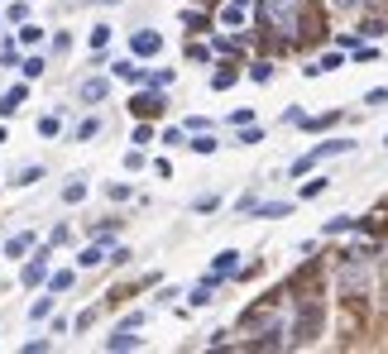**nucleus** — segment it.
<instances>
[{
    "label": "nucleus",
    "mask_w": 388,
    "mask_h": 354,
    "mask_svg": "<svg viewBox=\"0 0 388 354\" xmlns=\"http://www.w3.org/2000/svg\"><path fill=\"white\" fill-rule=\"evenodd\" d=\"M321 321H326V302H321V297H307L302 311H297V321H292V331H288V345L292 350L312 345V340L321 335Z\"/></svg>",
    "instance_id": "nucleus-1"
},
{
    "label": "nucleus",
    "mask_w": 388,
    "mask_h": 354,
    "mask_svg": "<svg viewBox=\"0 0 388 354\" xmlns=\"http://www.w3.org/2000/svg\"><path fill=\"white\" fill-rule=\"evenodd\" d=\"M336 282H340V292H345L350 302H365V297H369V264H365V254H345Z\"/></svg>",
    "instance_id": "nucleus-2"
},
{
    "label": "nucleus",
    "mask_w": 388,
    "mask_h": 354,
    "mask_svg": "<svg viewBox=\"0 0 388 354\" xmlns=\"http://www.w3.org/2000/svg\"><path fill=\"white\" fill-rule=\"evenodd\" d=\"M297 14H302V0H264V19L274 29H283V34L297 24Z\"/></svg>",
    "instance_id": "nucleus-3"
},
{
    "label": "nucleus",
    "mask_w": 388,
    "mask_h": 354,
    "mask_svg": "<svg viewBox=\"0 0 388 354\" xmlns=\"http://www.w3.org/2000/svg\"><path fill=\"white\" fill-rule=\"evenodd\" d=\"M163 105H168V101H163L159 91H144V96L130 101V115H134V120H154V115H163Z\"/></svg>",
    "instance_id": "nucleus-4"
},
{
    "label": "nucleus",
    "mask_w": 388,
    "mask_h": 354,
    "mask_svg": "<svg viewBox=\"0 0 388 354\" xmlns=\"http://www.w3.org/2000/svg\"><path fill=\"white\" fill-rule=\"evenodd\" d=\"M130 48H134V58H154V53H163V34H154V29H134Z\"/></svg>",
    "instance_id": "nucleus-5"
},
{
    "label": "nucleus",
    "mask_w": 388,
    "mask_h": 354,
    "mask_svg": "<svg viewBox=\"0 0 388 354\" xmlns=\"http://www.w3.org/2000/svg\"><path fill=\"white\" fill-rule=\"evenodd\" d=\"M235 268H240V254H235V249H221V254L211 259V282H221V278H230Z\"/></svg>",
    "instance_id": "nucleus-6"
},
{
    "label": "nucleus",
    "mask_w": 388,
    "mask_h": 354,
    "mask_svg": "<svg viewBox=\"0 0 388 354\" xmlns=\"http://www.w3.org/2000/svg\"><path fill=\"white\" fill-rule=\"evenodd\" d=\"M24 101H29V87H10L5 96H0V115H14Z\"/></svg>",
    "instance_id": "nucleus-7"
},
{
    "label": "nucleus",
    "mask_w": 388,
    "mask_h": 354,
    "mask_svg": "<svg viewBox=\"0 0 388 354\" xmlns=\"http://www.w3.org/2000/svg\"><path fill=\"white\" fill-rule=\"evenodd\" d=\"M43 278H48V254H39V259H29V264H24V282H29V287H34V282H43Z\"/></svg>",
    "instance_id": "nucleus-8"
},
{
    "label": "nucleus",
    "mask_w": 388,
    "mask_h": 354,
    "mask_svg": "<svg viewBox=\"0 0 388 354\" xmlns=\"http://www.w3.org/2000/svg\"><path fill=\"white\" fill-rule=\"evenodd\" d=\"M355 149V139H326V144H316L312 149V158H326V154H350Z\"/></svg>",
    "instance_id": "nucleus-9"
},
{
    "label": "nucleus",
    "mask_w": 388,
    "mask_h": 354,
    "mask_svg": "<svg viewBox=\"0 0 388 354\" xmlns=\"http://www.w3.org/2000/svg\"><path fill=\"white\" fill-rule=\"evenodd\" d=\"M105 91H110V82H105V77H92V82H82V101L96 105V101H105Z\"/></svg>",
    "instance_id": "nucleus-10"
},
{
    "label": "nucleus",
    "mask_w": 388,
    "mask_h": 354,
    "mask_svg": "<svg viewBox=\"0 0 388 354\" xmlns=\"http://www.w3.org/2000/svg\"><path fill=\"white\" fill-rule=\"evenodd\" d=\"M245 10H249V5H240V0H230V5L221 10V24H230V29H240V24H245Z\"/></svg>",
    "instance_id": "nucleus-11"
},
{
    "label": "nucleus",
    "mask_w": 388,
    "mask_h": 354,
    "mask_svg": "<svg viewBox=\"0 0 388 354\" xmlns=\"http://www.w3.org/2000/svg\"><path fill=\"white\" fill-rule=\"evenodd\" d=\"M134 345H139V335H130V326H120V331L105 340V350H134Z\"/></svg>",
    "instance_id": "nucleus-12"
},
{
    "label": "nucleus",
    "mask_w": 388,
    "mask_h": 354,
    "mask_svg": "<svg viewBox=\"0 0 388 354\" xmlns=\"http://www.w3.org/2000/svg\"><path fill=\"white\" fill-rule=\"evenodd\" d=\"M235 82H240V67H221V72H211V87H216V91H230Z\"/></svg>",
    "instance_id": "nucleus-13"
},
{
    "label": "nucleus",
    "mask_w": 388,
    "mask_h": 354,
    "mask_svg": "<svg viewBox=\"0 0 388 354\" xmlns=\"http://www.w3.org/2000/svg\"><path fill=\"white\" fill-rule=\"evenodd\" d=\"M29 249H34V235H14V240L5 244V254H10V259H19V254H29Z\"/></svg>",
    "instance_id": "nucleus-14"
},
{
    "label": "nucleus",
    "mask_w": 388,
    "mask_h": 354,
    "mask_svg": "<svg viewBox=\"0 0 388 354\" xmlns=\"http://www.w3.org/2000/svg\"><path fill=\"white\" fill-rule=\"evenodd\" d=\"M288 201H254V216H288Z\"/></svg>",
    "instance_id": "nucleus-15"
},
{
    "label": "nucleus",
    "mask_w": 388,
    "mask_h": 354,
    "mask_svg": "<svg viewBox=\"0 0 388 354\" xmlns=\"http://www.w3.org/2000/svg\"><path fill=\"white\" fill-rule=\"evenodd\" d=\"M388 34V19H365L360 24V39H384Z\"/></svg>",
    "instance_id": "nucleus-16"
},
{
    "label": "nucleus",
    "mask_w": 388,
    "mask_h": 354,
    "mask_svg": "<svg viewBox=\"0 0 388 354\" xmlns=\"http://www.w3.org/2000/svg\"><path fill=\"white\" fill-rule=\"evenodd\" d=\"M326 187H331V177H312V182L302 187V201H316V196H321Z\"/></svg>",
    "instance_id": "nucleus-17"
},
{
    "label": "nucleus",
    "mask_w": 388,
    "mask_h": 354,
    "mask_svg": "<svg viewBox=\"0 0 388 354\" xmlns=\"http://www.w3.org/2000/svg\"><path fill=\"white\" fill-rule=\"evenodd\" d=\"M82 196H87V182H82V177H72V182L63 187V201H72V206H77Z\"/></svg>",
    "instance_id": "nucleus-18"
},
{
    "label": "nucleus",
    "mask_w": 388,
    "mask_h": 354,
    "mask_svg": "<svg viewBox=\"0 0 388 354\" xmlns=\"http://www.w3.org/2000/svg\"><path fill=\"white\" fill-rule=\"evenodd\" d=\"M96 134H101V120H96V115H87V120L77 125V139L87 144V139H96Z\"/></svg>",
    "instance_id": "nucleus-19"
},
{
    "label": "nucleus",
    "mask_w": 388,
    "mask_h": 354,
    "mask_svg": "<svg viewBox=\"0 0 388 354\" xmlns=\"http://www.w3.org/2000/svg\"><path fill=\"white\" fill-rule=\"evenodd\" d=\"M187 302H192V306H211V302H216V297H211V278H206L201 287H192V297H187Z\"/></svg>",
    "instance_id": "nucleus-20"
},
{
    "label": "nucleus",
    "mask_w": 388,
    "mask_h": 354,
    "mask_svg": "<svg viewBox=\"0 0 388 354\" xmlns=\"http://www.w3.org/2000/svg\"><path fill=\"white\" fill-rule=\"evenodd\" d=\"M110 72H115V77H120V82H139V77H144V72H139V67H134V63H115V67H110Z\"/></svg>",
    "instance_id": "nucleus-21"
},
{
    "label": "nucleus",
    "mask_w": 388,
    "mask_h": 354,
    "mask_svg": "<svg viewBox=\"0 0 388 354\" xmlns=\"http://www.w3.org/2000/svg\"><path fill=\"white\" fill-rule=\"evenodd\" d=\"M58 129H63V120H58V115H43V120H39V134H43V139H53Z\"/></svg>",
    "instance_id": "nucleus-22"
},
{
    "label": "nucleus",
    "mask_w": 388,
    "mask_h": 354,
    "mask_svg": "<svg viewBox=\"0 0 388 354\" xmlns=\"http://www.w3.org/2000/svg\"><path fill=\"white\" fill-rule=\"evenodd\" d=\"M48 287H53V292H68V287H72V273H68V268H63V273H53V278H48Z\"/></svg>",
    "instance_id": "nucleus-23"
},
{
    "label": "nucleus",
    "mask_w": 388,
    "mask_h": 354,
    "mask_svg": "<svg viewBox=\"0 0 388 354\" xmlns=\"http://www.w3.org/2000/svg\"><path fill=\"white\" fill-rule=\"evenodd\" d=\"M48 311H53V297H39V302H34V306H29V316H34V321H43V316H48Z\"/></svg>",
    "instance_id": "nucleus-24"
},
{
    "label": "nucleus",
    "mask_w": 388,
    "mask_h": 354,
    "mask_svg": "<svg viewBox=\"0 0 388 354\" xmlns=\"http://www.w3.org/2000/svg\"><path fill=\"white\" fill-rule=\"evenodd\" d=\"M101 259H105V254H101V244H92V249H82V259H77V264H82V268H96Z\"/></svg>",
    "instance_id": "nucleus-25"
},
{
    "label": "nucleus",
    "mask_w": 388,
    "mask_h": 354,
    "mask_svg": "<svg viewBox=\"0 0 388 354\" xmlns=\"http://www.w3.org/2000/svg\"><path fill=\"white\" fill-rule=\"evenodd\" d=\"M187 149H196V154H216V139H211V134H196Z\"/></svg>",
    "instance_id": "nucleus-26"
},
{
    "label": "nucleus",
    "mask_w": 388,
    "mask_h": 354,
    "mask_svg": "<svg viewBox=\"0 0 388 354\" xmlns=\"http://www.w3.org/2000/svg\"><path fill=\"white\" fill-rule=\"evenodd\" d=\"M39 39H43L39 24H24V29H19V43H39Z\"/></svg>",
    "instance_id": "nucleus-27"
},
{
    "label": "nucleus",
    "mask_w": 388,
    "mask_h": 354,
    "mask_svg": "<svg viewBox=\"0 0 388 354\" xmlns=\"http://www.w3.org/2000/svg\"><path fill=\"white\" fill-rule=\"evenodd\" d=\"M24 77H29V82L43 77V58H24Z\"/></svg>",
    "instance_id": "nucleus-28"
},
{
    "label": "nucleus",
    "mask_w": 388,
    "mask_h": 354,
    "mask_svg": "<svg viewBox=\"0 0 388 354\" xmlns=\"http://www.w3.org/2000/svg\"><path fill=\"white\" fill-rule=\"evenodd\" d=\"M249 77H254V82H269V77H274V63H254Z\"/></svg>",
    "instance_id": "nucleus-29"
},
{
    "label": "nucleus",
    "mask_w": 388,
    "mask_h": 354,
    "mask_svg": "<svg viewBox=\"0 0 388 354\" xmlns=\"http://www.w3.org/2000/svg\"><path fill=\"white\" fill-rule=\"evenodd\" d=\"M105 43H110V29H105V24L92 29V48H105Z\"/></svg>",
    "instance_id": "nucleus-30"
},
{
    "label": "nucleus",
    "mask_w": 388,
    "mask_h": 354,
    "mask_svg": "<svg viewBox=\"0 0 388 354\" xmlns=\"http://www.w3.org/2000/svg\"><path fill=\"white\" fill-rule=\"evenodd\" d=\"M365 101H369V105H388V87H374Z\"/></svg>",
    "instance_id": "nucleus-31"
},
{
    "label": "nucleus",
    "mask_w": 388,
    "mask_h": 354,
    "mask_svg": "<svg viewBox=\"0 0 388 354\" xmlns=\"http://www.w3.org/2000/svg\"><path fill=\"white\" fill-rule=\"evenodd\" d=\"M105 191H110V196H115V201H130V187H125V182H110V187H105Z\"/></svg>",
    "instance_id": "nucleus-32"
},
{
    "label": "nucleus",
    "mask_w": 388,
    "mask_h": 354,
    "mask_svg": "<svg viewBox=\"0 0 388 354\" xmlns=\"http://www.w3.org/2000/svg\"><path fill=\"white\" fill-rule=\"evenodd\" d=\"M183 19H187V24H192V29H206V14H201V10H187V14H183Z\"/></svg>",
    "instance_id": "nucleus-33"
},
{
    "label": "nucleus",
    "mask_w": 388,
    "mask_h": 354,
    "mask_svg": "<svg viewBox=\"0 0 388 354\" xmlns=\"http://www.w3.org/2000/svg\"><path fill=\"white\" fill-rule=\"evenodd\" d=\"M331 5H336V10H355L360 0H331Z\"/></svg>",
    "instance_id": "nucleus-34"
}]
</instances>
